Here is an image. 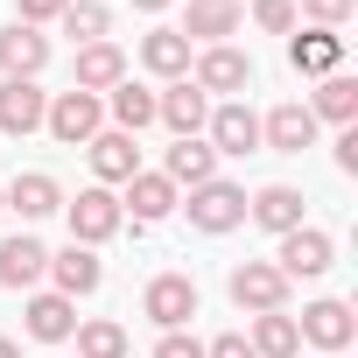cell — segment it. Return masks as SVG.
Returning a JSON list of instances; mask_svg holds the SVG:
<instances>
[{
	"mask_svg": "<svg viewBox=\"0 0 358 358\" xmlns=\"http://www.w3.org/2000/svg\"><path fill=\"white\" fill-rule=\"evenodd\" d=\"M50 274V246L36 239V232H15V239H0V288H36Z\"/></svg>",
	"mask_w": 358,
	"mask_h": 358,
	"instance_id": "cell-17",
	"label": "cell"
},
{
	"mask_svg": "<svg viewBox=\"0 0 358 358\" xmlns=\"http://www.w3.org/2000/svg\"><path fill=\"white\" fill-rule=\"evenodd\" d=\"M190 57H197V50L176 36V29H148V36H141V64H148L155 78H169V85L190 78Z\"/></svg>",
	"mask_w": 358,
	"mask_h": 358,
	"instance_id": "cell-26",
	"label": "cell"
},
{
	"mask_svg": "<svg viewBox=\"0 0 358 358\" xmlns=\"http://www.w3.org/2000/svg\"><path fill=\"white\" fill-rule=\"evenodd\" d=\"M253 22L267 36H295V0H253Z\"/></svg>",
	"mask_w": 358,
	"mask_h": 358,
	"instance_id": "cell-31",
	"label": "cell"
},
{
	"mask_svg": "<svg viewBox=\"0 0 358 358\" xmlns=\"http://www.w3.org/2000/svg\"><path fill=\"white\" fill-rule=\"evenodd\" d=\"M204 141H211V155L225 162H239V155H260V113L246 106V99H218L211 106V120H204Z\"/></svg>",
	"mask_w": 358,
	"mask_h": 358,
	"instance_id": "cell-5",
	"label": "cell"
},
{
	"mask_svg": "<svg viewBox=\"0 0 358 358\" xmlns=\"http://www.w3.org/2000/svg\"><path fill=\"white\" fill-rule=\"evenodd\" d=\"M120 190H127V197H120V211H134V225H162L176 204H183V190H176L162 169H141V176H127Z\"/></svg>",
	"mask_w": 358,
	"mask_h": 358,
	"instance_id": "cell-10",
	"label": "cell"
},
{
	"mask_svg": "<svg viewBox=\"0 0 358 358\" xmlns=\"http://www.w3.org/2000/svg\"><path fill=\"white\" fill-rule=\"evenodd\" d=\"M43 127H50V134H57L64 148H85L92 134H106V99H99V92H78V85H71V92H57V99H50Z\"/></svg>",
	"mask_w": 358,
	"mask_h": 358,
	"instance_id": "cell-4",
	"label": "cell"
},
{
	"mask_svg": "<svg viewBox=\"0 0 358 358\" xmlns=\"http://www.w3.org/2000/svg\"><path fill=\"white\" fill-rule=\"evenodd\" d=\"M330 260H337V239H330V232H316V225H295V232H281V253H274V267H281L288 281H316V274H330Z\"/></svg>",
	"mask_w": 358,
	"mask_h": 358,
	"instance_id": "cell-8",
	"label": "cell"
},
{
	"mask_svg": "<svg viewBox=\"0 0 358 358\" xmlns=\"http://www.w3.org/2000/svg\"><path fill=\"white\" fill-rule=\"evenodd\" d=\"M190 85H197L204 99H239V92H253V57L232 50V43L197 50V57H190Z\"/></svg>",
	"mask_w": 358,
	"mask_h": 358,
	"instance_id": "cell-2",
	"label": "cell"
},
{
	"mask_svg": "<svg viewBox=\"0 0 358 358\" xmlns=\"http://www.w3.org/2000/svg\"><path fill=\"white\" fill-rule=\"evenodd\" d=\"M71 337H78V358H127V351H134L127 323H113V316H92V323H78Z\"/></svg>",
	"mask_w": 358,
	"mask_h": 358,
	"instance_id": "cell-29",
	"label": "cell"
},
{
	"mask_svg": "<svg viewBox=\"0 0 358 358\" xmlns=\"http://www.w3.org/2000/svg\"><path fill=\"white\" fill-rule=\"evenodd\" d=\"M239 22H246V8L239 0H190V22L176 29L190 50H218L225 36H239Z\"/></svg>",
	"mask_w": 358,
	"mask_h": 358,
	"instance_id": "cell-13",
	"label": "cell"
},
{
	"mask_svg": "<svg viewBox=\"0 0 358 358\" xmlns=\"http://www.w3.org/2000/svg\"><path fill=\"white\" fill-rule=\"evenodd\" d=\"M288 274L274 267V260H239L232 274H225V295L246 309V316H267V309H288Z\"/></svg>",
	"mask_w": 358,
	"mask_h": 358,
	"instance_id": "cell-3",
	"label": "cell"
},
{
	"mask_svg": "<svg viewBox=\"0 0 358 358\" xmlns=\"http://www.w3.org/2000/svg\"><path fill=\"white\" fill-rule=\"evenodd\" d=\"M295 330H302V344H316V351H330V358H344V344L358 337V316H351V302H337V295H323V302H309V309L295 316Z\"/></svg>",
	"mask_w": 358,
	"mask_h": 358,
	"instance_id": "cell-9",
	"label": "cell"
},
{
	"mask_svg": "<svg viewBox=\"0 0 358 358\" xmlns=\"http://www.w3.org/2000/svg\"><path fill=\"white\" fill-rule=\"evenodd\" d=\"M43 64H50V36L43 29H29V22L0 29V71L8 78H43Z\"/></svg>",
	"mask_w": 358,
	"mask_h": 358,
	"instance_id": "cell-21",
	"label": "cell"
},
{
	"mask_svg": "<svg viewBox=\"0 0 358 358\" xmlns=\"http://www.w3.org/2000/svg\"><path fill=\"white\" fill-rule=\"evenodd\" d=\"M155 120H162L176 141H190V134H204V120H211V99H204L190 78H176L169 92H155Z\"/></svg>",
	"mask_w": 358,
	"mask_h": 358,
	"instance_id": "cell-12",
	"label": "cell"
},
{
	"mask_svg": "<svg viewBox=\"0 0 358 358\" xmlns=\"http://www.w3.org/2000/svg\"><path fill=\"white\" fill-rule=\"evenodd\" d=\"M64 211H71V239H78V246H92V253H99V246H106V239H113V232L127 225V211H120V197H113L106 183L78 190V197H71Z\"/></svg>",
	"mask_w": 358,
	"mask_h": 358,
	"instance_id": "cell-6",
	"label": "cell"
},
{
	"mask_svg": "<svg viewBox=\"0 0 358 358\" xmlns=\"http://www.w3.org/2000/svg\"><path fill=\"white\" fill-rule=\"evenodd\" d=\"M260 148H274V155H302V148H316V113H309L302 99L274 106V113L260 120Z\"/></svg>",
	"mask_w": 358,
	"mask_h": 358,
	"instance_id": "cell-15",
	"label": "cell"
},
{
	"mask_svg": "<svg viewBox=\"0 0 358 358\" xmlns=\"http://www.w3.org/2000/svg\"><path fill=\"white\" fill-rule=\"evenodd\" d=\"M141 316H148L155 330H183V323L197 316V281H190V274H155V281L141 288Z\"/></svg>",
	"mask_w": 358,
	"mask_h": 358,
	"instance_id": "cell-7",
	"label": "cell"
},
{
	"mask_svg": "<svg viewBox=\"0 0 358 358\" xmlns=\"http://www.w3.org/2000/svg\"><path fill=\"white\" fill-rule=\"evenodd\" d=\"M204 358H253V344H246L239 330H225V337H211V344H204Z\"/></svg>",
	"mask_w": 358,
	"mask_h": 358,
	"instance_id": "cell-35",
	"label": "cell"
},
{
	"mask_svg": "<svg viewBox=\"0 0 358 358\" xmlns=\"http://www.w3.org/2000/svg\"><path fill=\"white\" fill-rule=\"evenodd\" d=\"M0 204H8V211H22V218L36 225V218H50V211H64V183H57L50 169H22L15 183L0 190Z\"/></svg>",
	"mask_w": 358,
	"mask_h": 358,
	"instance_id": "cell-16",
	"label": "cell"
},
{
	"mask_svg": "<svg viewBox=\"0 0 358 358\" xmlns=\"http://www.w3.org/2000/svg\"><path fill=\"white\" fill-rule=\"evenodd\" d=\"M106 113H113L120 134H141V127H155V92L134 85V78H120V85L106 92Z\"/></svg>",
	"mask_w": 358,
	"mask_h": 358,
	"instance_id": "cell-28",
	"label": "cell"
},
{
	"mask_svg": "<svg viewBox=\"0 0 358 358\" xmlns=\"http://www.w3.org/2000/svg\"><path fill=\"white\" fill-rule=\"evenodd\" d=\"M134 8H141V15H162V8H169V0H134Z\"/></svg>",
	"mask_w": 358,
	"mask_h": 358,
	"instance_id": "cell-37",
	"label": "cell"
},
{
	"mask_svg": "<svg viewBox=\"0 0 358 358\" xmlns=\"http://www.w3.org/2000/svg\"><path fill=\"white\" fill-rule=\"evenodd\" d=\"M43 113H50V92H43L36 78H0V134L29 141V134L43 127Z\"/></svg>",
	"mask_w": 358,
	"mask_h": 358,
	"instance_id": "cell-11",
	"label": "cell"
},
{
	"mask_svg": "<svg viewBox=\"0 0 358 358\" xmlns=\"http://www.w3.org/2000/svg\"><path fill=\"white\" fill-rule=\"evenodd\" d=\"M22 330H29L36 344H64V337L78 330V302H71V295H57V288H43V295H29Z\"/></svg>",
	"mask_w": 358,
	"mask_h": 358,
	"instance_id": "cell-20",
	"label": "cell"
},
{
	"mask_svg": "<svg viewBox=\"0 0 358 358\" xmlns=\"http://www.w3.org/2000/svg\"><path fill=\"white\" fill-rule=\"evenodd\" d=\"M120 78H127V50L120 43H85L78 50V92H99L106 99Z\"/></svg>",
	"mask_w": 358,
	"mask_h": 358,
	"instance_id": "cell-24",
	"label": "cell"
},
{
	"mask_svg": "<svg viewBox=\"0 0 358 358\" xmlns=\"http://www.w3.org/2000/svg\"><path fill=\"white\" fill-rule=\"evenodd\" d=\"M0 211H8V204H0Z\"/></svg>",
	"mask_w": 358,
	"mask_h": 358,
	"instance_id": "cell-39",
	"label": "cell"
},
{
	"mask_svg": "<svg viewBox=\"0 0 358 358\" xmlns=\"http://www.w3.org/2000/svg\"><path fill=\"white\" fill-rule=\"evenodd\" d=\"M64 36L85 50V43H113V8L106 0H71L64 8Z\"/></svg>",
	"mask_w": 358,
	"mask_h": 358,
	"instance_id": "cell-30",
	"label": "cell"
},
{
	"mask_svg": "<svg viewBox=\"0 0 358 358\" xmlns=\"http://www.w3.org/2000/svg\"><path fill=\"white\" fill-rule=\"evenodd\" d=\"M337 169H344V176H358V127H344V134H337Z\"/></svg>",
	"mask_w": 358,
	"mask_h": 358,
	"instance_id": "cell-36",
	"label": "cell"
},
{
	"mask_svg": "<svg viewBox=\"0 0 358 358\" xmlns=\"http://www.w3.org/2000/svg\"><path fill=\"white\" fill-rule=\"evenodd\" d=\"M64 8H71V0H15V22L43 29V22H64Z\"/></svg>",
	"mask_w": 358,
	"mask_h": 358,
	"instance_id": "cell-33",
	"label": "cell"
},
{
	"mask_svg": "<svg viewBox=\"0 0 358 358\" xmlns=\"http://www.w3.org/2000/svg\"><path fill=\"white\" fill-rule=\"evenodd\" d=\"M50 281H57V295H71V302H78V295H99L106 260H99L92 246H78V239H71L64 253H50Z\"/></svg>",
	"mask_w": 358,
	"mask_h": 358,
	"instance_id": "cell-19",
	"label": "cell"
},
{
	"mask_svg": "<svg viewBox=\"0 0 358 358\" xmlns=\"http://www.w3.org/2000/svg\"><path fill=\"white\" fill-rule=\"evenodd\" d=\"M155 358H204V344H197L190 330H162V344H155Z\"/></svg>",
	"mask_w": 358,
	"mask_h": 358,
	"instance_id": "cell-34",
	"label": "cell"
},
{
	"mask_svg": "<svg viewBox=\"0 0 358 358\" xmlns=\"http://www.w3.org/2000/svg\"><path fill=\"white\" fill-rule=\"evenodd\" d=\"M309 113H316V127H323V120H330V127H351V120H358V78H344V71L316 78Z\"/></svg>",
	"mask_w": 358,
	"mask_h": 358,
	"instance_id": "cell-25",
	"label": "cell"
},
{
	"mask_svg": "<svg viewBox=\"0 0 358 358\" xmlns=\"http://www.w3.org/2000/svg\"><path fill=\"white\" fill-rule=\"evenodd\" d=\"M288 64H295V78H330V71H344V36L302 29V36H288Z\"/></svg>",
	"mask_w": 358,
	"mask_h": 358,
	"instance_id": "cell-18",
	"label": "cell"
},
{
	"mask_svg": "<svg viewBox=\"0 0 358 358\" xmlns=\"http://www.w3.org/2000/svg\"><path fill=\"white\" fill-rule=\"evenodd\" d=\"M351 8H358V0H302L309 29H344V22H351Z\"/></svg>",
	"mask_w": 358,
	"mask_h": 358,
	"instance_id": "cell-32",
	"label": "cell"
},
{
	"mask_svg": "<svg viewBox=\"0 0 358 358\" xmlns=\"http://www.w3.org/2000/svg\"><path fill=\"white\" fill-rule=\"evenodd\" d=\"M176 211H190V232L225 239V232H239V225H246V190H239V183H225V176H211V183H197V190H190V204H176Z\"/></svg>",
	"mask_w": 358,
	"mask_h": 358,
	"instance_id": "cell-1",
	"label": "cell"
},
{
	"mask_svg": "<svg viewBox=\"0 0 358 358\" xmlns=\"http://www.w3.org/2000/svg\"><path fill=\"white\" fill-rule=\"evenodd\" d=\"M253 358H302V330H295V316L288 309H267V316H253Z\"/></svg>",
	"mask_w": 358,
	"mask_h": 358,
	"instance_id": "cell-27",
	"label": "cell"
},
{
	"mask_svg": "<svg viewBox=\"0 0 358 358\" xmlns=\"http://www.w3.org/2000/svg\"><path fill=\"white\" fill-rule=\"evenodd\" d=\"M0 358H22V344H15V337H0Z\"/></svg>",
	"mask_w": 358,
	"mask_h": 358,
	"instance_id": "cell-38",
	"label": "cell"
},
{
	"mask_svg": "<svg viewBox=\"0 0 358 358\" xmlns=\"http://www.w3.org/2000/svg\"><path fill=\"white\" fill-rule=\"evenodd\" d=\"M162 176H169L176 190H197V183H211V176H218V155H211V141H204V134L176 141V148L162 155Z\"/></svg>",
	"mask_w": 358,
	"mask_h": 358,
	"instance_id": "cell-23",
	"label": "cell"
},
{
	"mask_svg": "<svg viewBox=\"0 0 358 358\" xmlns=\"http://www.w3.org/2000/svg\"><path fill=\"white\" fill-rule=\"evenodd\" d=\"M246 218H253L260 232H274V239H281V232H295V225H302V190H295V183H267V190H253V197H246Z\"/></svg>",
	"mask_w": 358,
	"mask_h": 358,
	"instance_id": "cell-22",
	"label": "cell"
},
{
	"mask_svg": "<svg viewBox=\"0 0 358 358\" xmlns=\"http://www.w3.org/2000/svg\"><path fill=\"white\" fill-rule=\"evenodd\" d=\"M85 155H92V176L113 190V183H127V176H141V141L134 134H120V127H106V134H92L85 141Z\"/></svg>",
	"mask_w": 358,
	"mask_h": 358,
	"instance_id": "cell-14",
	"label": "cell"
}]
</instances>
